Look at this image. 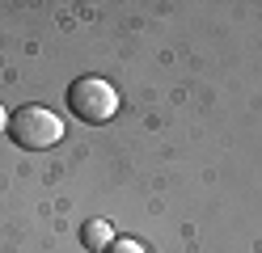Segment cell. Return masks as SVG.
Returning a JSON list of instances; mask_svg holds the SVG:
<instances>
[{"label":"cell","mask_w":262,"mask_h":253,"mask_svg":"<svg viewBox=\"0 0 262 253\" xmlns=\"http://www.w3.org/2000/svg\"><path fill=\"white\" fill-rule=\"evenodd\" d=\"M80 245L93 249V253H106L114 245V228L106 224V219H89V224L80 228Z\"/></svg>","instance_id":"3"},{"label":"cell","mask_w":262,"mask_h":253,"mask_svg":"<svg viewBox=\"0 0 262 253\" xmlns=\"http://www.w3.org/2000/svg\"><path fill=\"white\" fill-rule=\"evenodd\" d=\"M68 110L89 127L110 123V118L119 114V93H114V84L102 80V76H76L68 84Z\"/></svg>","instance_id":"2"},{"label":"cell","mask_w":262,"mask_h":253,"mask_svg":"<svg viewBox=\"0 0 262 253\" xmlns=\"http://www.w3.org/2000/svg\"><path fill=\"white\" fill-rule=\"evenodd\" d=\"M9 135L17 148L42 152V148H55L63 140V118L47 106H21L9 114Z\"/></svg>","instance_id":"1"},{"label":"cell","mask_w":262,"mask_h":253,"mask_svg":"<svg viewBox=\"0 0 262 253\" xmlns=\"http://www.w3.org/2000/svg\"><path fill=\"white\" fill-rule=\"evenodd\" d=\"M106 253H148V249H144L140 241H131V236H114V245Z\"/></svg>","instance_id":"4"},{"label":"cell","mask_w":262,"mask_h":253,"mask_svg":"<svg viewBox=\"0 0 262 253\" xmlns=\"http://www.w3.org/2000/svg\"><path fill=\"white\" fill-rule=\"evenodd\" d=\"M0 131H9V114H5V106H0Z\"/></svg>","instance_id":"5"}]
</instances>
